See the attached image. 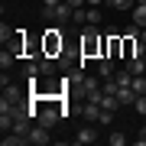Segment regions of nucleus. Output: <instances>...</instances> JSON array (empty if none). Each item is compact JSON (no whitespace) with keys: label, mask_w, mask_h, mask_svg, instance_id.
I'll list each match as a JSON object with an SVG mask.
<instances>
[{"label":"nucleus","mask_w":146,"mask_h":146,"mask_svg":"<svg viewBox=\"0 0 146 146\" xmlns=\"http://www.w3.org/2000/svg\"><path fill=\"white\" fill-rule=\"evenodd\" d=\"M107 39H101V33L94 23H88V26L81 29V58H94V55H107L104 52Z\"/></svg>","instance_id":"nucleus-1"},{"label":"nucleus","mask_w":146,"mask_h":146,"mask_svg":"<svg viewBox=\"0 0 146 146\" xmlns=\"http://www.w3.org/2000/svg\"><path fill=\"white\" fill-rule=\"evenodd\" d=\"M42 49H46V55H62V49H65V39H62V29H49L46 33V39H42Z\"/></svg>","instance_id":"nucleus-2"},{"label":"nucleus","mask_w":146,"mask_h":146,"mask_svg":"<svg viewBox=\"0 0 146 146\" xmlns=\"http://www.w3.org/2000/svg\"><path fill=\"white\" fill-rule=\"evenodd\" d=\"M72 13H75V7H68L65 0H62V3H55V7H46V20H49V23H58V26L72 20Z\"/></svg>","instance_id":"nucleus-3"},{"label":"nucleus","mask_w":146,"mask_h":146,"mask_svg":"<svg viewBox=\"0 0 146 146\" xmlns=\"http://www.w3.org/2000/svg\"><path fill=\"white\" fill-rule=\"evenodd\" d=\"M49 140H52V136H49V127H42V123H36L29 130V143H36V146H46Z\"/></svg>","instance_id":"nucleus-4"},{"label":"nucleus","mask_w":146,"mask_h":146,"mask_svg":"<svg viewBox=\"0 0 146 146\" xmlns=\"http://www.w3.org/2000/svg\"><path fill=\"white\" fill-rule=\"evenodd\" d=\"M20 98H23V91L16 88V84L7 81V84H3V98H0V104H20Z\"/></svg>","instance_id":"nucleus-5"},{"label":"nucleus","mask_w":146,"mask_h":146,"mask_svg":"<svg viewBox=\"0 0 146 146\" xmlns=\"http://www.w3.org/2000/svg\"><path fill=\"white\" fill-rule=\"evenodd\" d=\"M114 72H117V68H114V58H110V55L98 58V75H101V78H114Z\"/></svg>","instance_id":"nucleus-6"},{"label":"nucleus","mask_w":146,"mask_h":146,"mask_svg":"<svg viewBox=\"0 0 146 146\" xmlns=\"http://www.w3.org/2000/svg\"><path fill=\"white\" fill-rule=\"evenodd\" d=\"M127 72H130V75H146V58H143V55L127 58Z\"/></svg>","instance_id":"nucleus-7"},{"label":"nucleus","mask_w":146,"mask_h":146,"mask_svg":"<svg viewBox=\"0 0 146 146\" xmlns=\"http://www.w3.org/2000/svg\"><path fill=\"white\" fill-rule=\"evenodd\" d=\"M36 68H39V75H55V62H52V55H39Z\"/></svg>","instance_id":"nucleus-8"},{"label":"nucleus","mask_w":146,"mask_h":146,"mask_svg":"<svg viewBox=\"0 0 146 146\" xmlns=\"http://www.w3.org/2000/svg\"><path fill=\"white\" fill-rule=\"evenodd\" d=\"M81 114H84V120H98L101 117V104L98 101H88V104L81 107Z\"/></svg>","instance_id":"nucleus-9"},{"label":"nucleus","mask_w":146,"mask_h":146,"mask_svg":"<svg viewBox=\"0 0 146 146\" xmlns=\"http://www.w3.org/2000/svg\"><path fill=\"white\" fill-rule=\"evenodd\" d=\"M98 104L104 107V110H117V107H120V101H117V94H107V91H104V94H101V101H98Z\"/></svg>","instance_id":"nucleus-10"},{"label":"nucleus","mask_w":146,"mask_h":146,"mask_svg":"<svg viewBox=\"0 0 146 146\" xmlns=\"http://www.w3.org/2000/svg\"><path fill=\"white\" fill-rule=\"evenodd\" d=\"M94 140H98V133H94L91 127H81L78 136H75V143H81V146H84V143H94Z\"/></svg>","instance_id":"nucleus-11"},{"label":"nucleus","mask_w":146,"mask_h":146,"mask_svg":"<svg viewBox=\"0 0 146 146\" xmlns=\"http://www.w3.org/2000/svg\"><path fill=\"white\" fill-rule=\"evenodd\" d=\"M117 101H120V104H136V91L133 88H120L117 91Z\"/></svg>","instance_id":"nucleus-12"},{"label":"nucleus","mask_w":146,"mask_h":146,"mask_svg":"<svg viewBox=\"0 0 146 146\" xmlns=\"http://www.w3.org/2000/svg\"><path fill=\"white\" fill-rule=\"evenodd\" d=\"M130 13H133V23H136V26H146V3H136Z\"/></svg>","instance_id":"nucleus-13"},{"label":"nucleus","mask_w":146,"mask_h":146,"mask_svg":"<svg viewBox=\"0 0 146 146\" xmlns=\"http://www.w3.org/2000/svg\"><path fill=\"white\" fill-rule=\"evenodd\" d=\"M72 20H75V23H81V26H84V23H88V7H75Z\"/></svg>","instance_id":"nucleus-14"},{"label":"nucleus","mask_w":146,"mask_h":146,"mask_svg":"<svg viewBox=\"0 0 146 146\" xmlns=\"http://www.w3.org/2000/svg\"><path fill=\"white\" fill-rule=\"evenodd\" d=\"M13 58H16V55L10 52V49H3V52H0V68H3V72H7V68L13 65Z\"/></svg>","instance_id":"nucleus-15"},{"label":"nucleus","mask_w":146,"mask_h":146,"mask_svg":"<svg viewBox=\"0 0 146 146\" xmlns=\"http://www.w3.org/2000/svg\"><path fill=\"white\" fill-rule=\"evenodd\" d=\"M110 7H117V10H133L136 7V0H107Z\"/></svg>","instance_id":"nucleus-16"},{"label":"nucleus","mask_w":146,"mask_h":146,"mask_svg":"<svg viewBox=\"0 0 146 146\" xmlns=\"http://www.w3.org/2000/svg\"><path fill=\"white\" fill-rule=\"evenodd\" d=\"M16 36V29H10V26H7V23H3V26H0V42H3V46H7V42H10Z\"/></svg>","instance_id":"nucleus-17"},{"label":"nucleus","mask_w":146,"mask_h":146,"mask_svg":"<svg viewBox=\"0 0 146 146\" xmlns=\"http://www.w3.org/2000/svg\"><path fill=\"white\" fill-rule=\"evenodd\" d=\"M88 23H94V26L101 23V10L98 7H88Z\"/></svg>","instance_id":"nucleus-18"},{"label":"nucleus","mask_w":146,"mask_h":146,"mask_svg":"<svg viewBox=\"0 0 146 146\" xmlns=\"http://www.w3.org/2000/svg\"><path fill=\"white\" fill-rule=\"evenodd\" d=\"M110 143H114V146H123L127 136H123V133H110Z\"/></svg>","instance_id":"nucleus-19"},{"label":"nucleus","mask_w":146,"mask_h":146,"mask_svg":"<svg viewBox=\"0 0 146 146\" xmlns=\"http://www.w3.org/2000/svg\"><path fill=\"white\" fill-rule=\"evenodd\" d=\"M136 143H146V127H140V133H136Z\"/></svg>","instance_id":"nucleus-20"},{"label":"nucleus","mask_w":146,"mask_h":146,"mask_svg":"<svg viewBox=\"0 0 146 146\" xmlns=\"http://www.w3.org/2000/svg\"><path fill=\"white\" fill-rule=\"evenodd\" d=\"M65 3H68V7H84L88 0H65Z\"/></svg>","instance_id":"nucleus-21"},{"label":"nucleus","mask_w":146,"mask_h":146,"mask_svg":"<svg viewBox=\"0 0 146 146\" xmlns=\"http://www.w3.org/2000/svg\"><path fill=\"white\" fill-rule=\"evenodd\" d=\"M42 3H46V7H55V3H62V0H42Z\"/></svg>","instance_id":"nucleus-22"},{"label":"nucleus","mask_w":146,"mask_h":146,"mask_svg":"<svg viewBox=\"0 0 146 146\" xmlns=\"http://www.w3.org/2000/svg\"><path fill=\"white\" fill-rule=\"evenodd\" d=\"M98 3H104V0H88V7H98Z\"/></svg>","instance_id":"nucleus-23"},{"label":"nucleus","mask_w":146,"mask_h":146,"mask_svg":"<svg viewBox=\"0 0 146 146\" xmlns=\"http://www.w3.org/2000/svg\"><path fill=\"white\" fill-rule=\"evenodd\" d=\"M136 3H146V0H136Z\"/></svg>","instance_id":"nucleus-24"},{"label":"nucleus","mask_w":146,"mask_h":146,"mask_svg":"<svg viewBox=\"0 0 146 146\" xmlns=\"http://www.w3.org/2000/svg\"><path fill=\"white\" fill-rule=\"evenodd\" d=\"M143 58H146V55H143Z\"/></svg>","instance_id":"nucleus-25"}]
</instances>
